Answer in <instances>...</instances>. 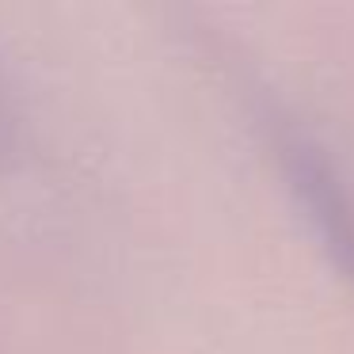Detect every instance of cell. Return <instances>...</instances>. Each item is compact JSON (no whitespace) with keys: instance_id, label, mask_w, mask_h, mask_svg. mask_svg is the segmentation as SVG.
I'll return each mask as SVG.
<instances>
[{"instance_id":"obj_1","label":"cell","mask_w":354,"mask_h":354,"mask_svg":"<svg viewBox=\"0 0 354 354\" xmlns=\"http://www.w3.org/2000/svg\"><path fill=\"white\" fill-rule=\"evenodd\" d=\"M0 133H4V118H0Z\"/></svg>"}]
</instances>
